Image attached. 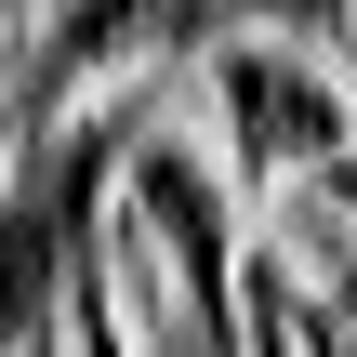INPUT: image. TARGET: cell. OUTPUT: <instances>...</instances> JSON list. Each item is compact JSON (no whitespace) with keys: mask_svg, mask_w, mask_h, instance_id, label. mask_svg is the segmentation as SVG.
<instances>
[{"mask_svg":"<svg viewBox=\"0 0 357 357\" xmlns=\"http://www.w3.org/2000/svg\"><path fill=\"white\" fill-rule=\"evenodd\" d=\"M238 331H252V357H305L291 344V265H278V252L238 265Z\"/></svg>","mask_w":357,"mask_h":357,"instance_id":"cell-5","label":"cell"},{"mask_svg":"<svg viewBox=\"0 0 357 357\" xmlns=\"http://www.w3.org/2000/svg\"><path fill=\"white\" fill-rule=\"evenodd\" d=\"M212 26H225V0H53V26H26V79H13V106H0V146L79 119V93H119V79L172 66V53L212 40Z\"/></svg>","mask_w":357,"mask_h":357,"instance_id":"cell-4","label":"cell"},{"mask_svg":"<svg viewBox=\"0 0 357 357\" xmlns=\"http://www.w3.org/2000/svg\"><path fill=\"white\" fill-rule=\"evenodd\" d=\"M119 132H132V106L53 119L13 146V172H0V357H40V331L66 318V265L119 199Z\"/></svg>","mask_w":357,"mask_h":357,"instance_id":"cell-2","label":"cell"},{"mask_svg":"<svg viewBox=\"0 0 357 357\" xmlns=\"http://www.w3.org/2000/svg\"><path fill=\"white\" fill-rule=\"evenodd\" d=\"M212 119H225L238 199H265V185L318 172L331 146H357V79H331V53L291 26H238L212 53Z\"/></svg>","mask_w":357,"mask_h":357,"instance_id":"cell-3","label":"cell"},{"mask_svg":"<svg viewBox=\"0 0 357 357\" xmlns=\"http://www.w3.org/2000/svg\"><path fill=\"white\" fill-rule=\"evenodd\" d=\"M238 26H291V40H357V0H225Z\"/></svg>","mask_w":357,"mask_h":357,"instance_id":"cell-6","label":"cell"},{"mask_svg":"<svg viewBox=\"0 0 357 357\" xmlns=\"http://www.w3.org/2000/svg\"><path fill=\"white\" fill-rule=\"evenodd\" d=\"M119 305L146 318V357H252L238 331V185L185 132H119Z\"/></svg>","mask_w":357,"mask_h":357,"instance_id":"cell-1","label":"cell"}]
</instances>
